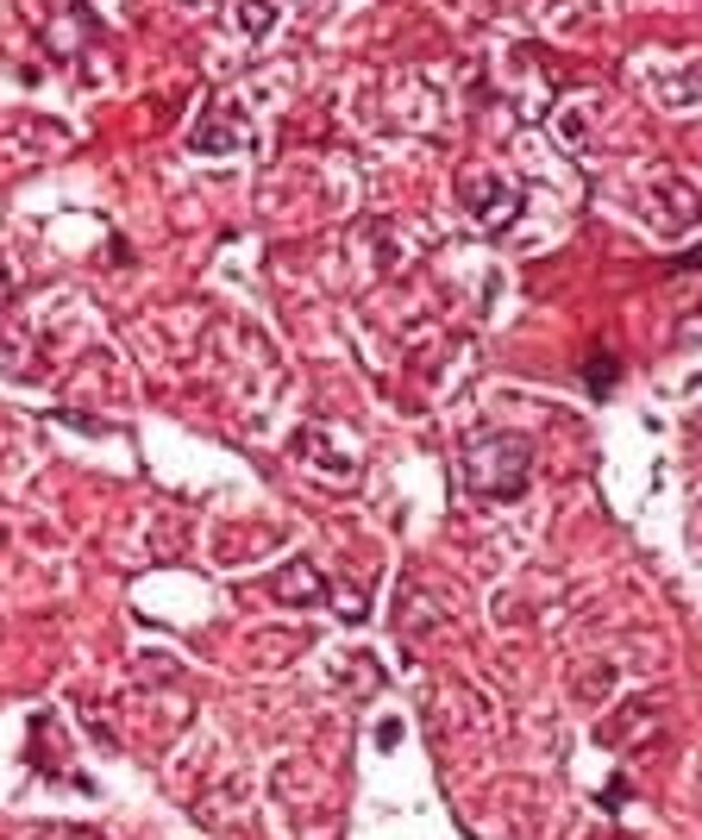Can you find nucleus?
Instances as JSON below:
<instances>
[{"instance_id":"1","label":"nucleus","mask_w":702,"mask_h":840,"mask_svg":"<svg viewBox=\"0 0 702 840\" xmlns=\"http://www.w3.org/2000/svg\"><path fill=\"white\" fill-rule=\"evenodd\" d=\"M458 471H464V490L471 496H483V502H514V496L526 490L533 452H526L521 439H509V433H483V439L464 446Z\"/></svg>"},{"instance_id":"2","label":"nucleus","mask_w":702,"mask_h":840,"mask_svg":"<svg viewBox=\"0 0 702 840\" xmlns=\"http://www.w3.org/2000/svg\"><path fill=\"white\" fill-rule=\"evenodd\" d=\"M295 464L327 477V483H351L358 477V439L339 427H301L295 433Z\"/></svg>"},{"instance_id":"3","label":"nucleus","mask_w":702,"mask_h":840,"mask_svg":"<svg viewBox=\"0 0 702 840\" xmlns=\"http://www.w3.org/2000/svg\"><path fill=\"white\" fill-rule=\"evenodd\" d=\"M245 144H258V126L232 120V101H213L194 120V158H239Z\"/></svg>"},{"instance_id":"4","label":"nucleus","mask_w":702,"mask_h":840,"mask_svg":"<svg viewBox=\"0 0 702 840\" xmlns=\"http://www.w3.org/2000/svg\"><path fill=\"white\" fill-rule=\"evenodd\" d=\"M458 189H464V208H471L490 232L509 227L514 208H521V201H514V189L502 182V176H490V170H464V182H458Z\"/></svg>"},{"instance_id":"5","label":"nucleus","mask_w":702,"mask_h":840,"mask_svg":"<svg viewBox=\"0 0 702 840\" xmlns=\"http://www.w3.org/2000/svg\"><path fill=\"white\" fill-rule=\"evenodd\" d=\"M452 596H439V590H421V583H408L402 596H395V628L402 633H433L452 621Z\"/></svg>"},{"instance_id":"6","label":"nucleus","mask_w":702,"mask_h":840,"mask_svg":"<svg viewBox=\"0 0 702 840\" xmlns=\"http://www.w3.org/2000/svg\"><path fill=\"white\" fill-rule=\"evenodd\" d=\"M270 596H277L282 609H320V602H327V583H320L314 564H289V571H277Z\"/></svg>"},{"instance_id":"7","label":"nucleus","mask_w":702,"mask_h":840,"mask_svg":"<svg viewBox=\"0 0 702 840\" xmlns=\"http://www.w3.org/2000/svg\"><path fill=\"white\" fill-rule=\"evenodd\" d=\"M277 19H282V0H239V7H232V26H239L251 44H263V38L277 32Z\"/></svg>"},{"instance_id":"8","label":"nucleus","mask_w":702,"mask_h":840,"mask_svg":"<svg viewBox=\"0 0 702 840\" xmlns=\"http://www.w3.org/2000/svg\"><path fill=\"white\" fill-rule=\"evenodd\" d=\"M652 716H659V702H652V697H633L628 709H621V716L596 721V747H614V740L628 734V728H640V721H652Z\"/></svg>"},{"instance_id":"9","label":"nucleus","mask_w":702,"mask_h":840,"mask_svg":"<svg viewBox=\"0 0 702 840\" xmlns=\"http://www.w3.org/2000/svg\"><path fill=\"white\" fill-rule=\"evenodd\" d=\"M7 289H13V277H7V263H0V296H7Z\"/></svg>"}]
</instances>
